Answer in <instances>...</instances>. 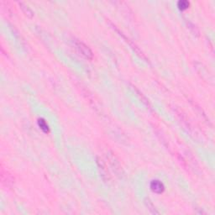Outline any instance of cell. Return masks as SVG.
I'll return each mask as SVG.
<instances>
[{"label":"cell","mask_w":215,"mask_h":215,"mask_svg":"<svg viewBox=\"0 0 215 215\" xmlns=\"http://www.w3.org/2000/svg\"><path fill=\"white\" fill-rule=\"evenodd\" d=\"M19 5H20V8H21L22 9H23V11H24V13H25V14L28 16H30V17H31V16L33 15V13H32V11H31L30 9L28 8V6H25V5H24L23 3H19Z\"/></svg>","instance_id":"5b68a950"},{"label":"cell","mask_w":215,"mask_h":215,"mask_svg":"<svg viewBox=\"0 0 215 215\" xmlns=\"http://www.w3.org/2000/svg\"><path fill=\"white\" fill-rule=\"evenodd\" d=\"M177 6H178L179 9H181V10H186V9H188V7H189V3H188V1H180V2H178V3H177Z\"/></svg>","instance_id":"277c9868"},{"label":"cell","mask_w":215,"mask_h":215,"mask_svg":"<svg viewBox=\"0 0 215 215\" xmlns=\"http://www.w3.org/2000/svg\"><path fill=\"white\" fill-rule=\"evenodd\" d=\"M150 188H151V191L153 193L157 194L162 193L164 190H165V186L159 180H153V181H151V184H150Z\"/></svg>","instance_id":"7a4b0ae2"},{"label":"cell","mask_w":215,"mask_h":215,"mask_svg":"<svg viewBox=\"0 0 215 215\" xmlns=\"http://www.w3.org/2000/svg\"><path fill=\"white\" fill-rule=\"evenodd\" d=\"M76 46L77 48L79 50L80 53H82V55H84L86 58L87 59H92V51L89 49V47L85 45V44L80 41V40H77L76 41Z\"/></svg>","instance_id":"6da1fadb"},{"label":"cell","mask_w":215,"mask_h":215,"mask_svg":"<svg viewBox=\"0 0 215 215\" xmlns=\"http://www.w3.org/2000/svg\"><path fill=\"white\" fill-rule=\"evenodd\" d=\"M38 125L40 127V129L43 131L44 133H49L50 128L48 124L46 123V121L44 119H39L38 120Z\"/></svg>","instance_id":"3957f363"}]
</instances>
